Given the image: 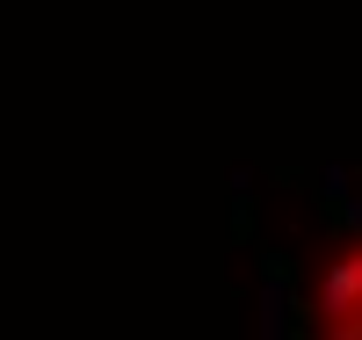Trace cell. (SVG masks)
I'll list each match as a JSON object with an SVG mask.
<instances>
[{"label": "cell", "mask_w": 362, "mask_h": 340, "mask_svg": "<svg viewBox=\"0 0 362 340\" xmlns=\"http://www.w3.org/2000/svg\"><path fill=\"white\" fill-rule=\"evenodd\" d=\"M261 333H268V340H283V333H290V283H283L276 268L261 275Z\"/></svg>", "instance_id": "cell-2"}, {"label": "cell", "mask_w": 362, "mask_h": 340, "mask_svg": "<svg viewBox=\"0 0 362 340\" xmlns=\"http://www.w3.org/2000/svg\"><path fill=\"white\" fill-rule=\"evenodd\" d=\"M341 225H348V232L362 239V196H348V203H341Z\"/></svg>", "instance_id": "cell-4"}, {"label": "cell", "mask_w": 362, "mask_h": 340, "mask_svg": "<svg viewBox=\"0 0 362 340\" xmlns=\"http://www.w3.org/2000/svg\"><path fill=\"white\" fill-rule=\"evenodd\" d=\"M319 319L334 333H362V246L326 261V275H319Z\"/></svg>", "instance_id": "cell-1"}, {"label": "cell", "mask_w": 362, "mask_h": 340, "mask_svg": "<svg viewBox=\"0 0 362 340\" xmlns=\"http://www.w3.org/2000/svg\"><path fill=\"white\" fill-rule=\"evenodd\" d=\"M319 196H326V203H348V167H341V160L319 167Z\"/></svg>", "instance_id": "cell-3"}]
</instances>
